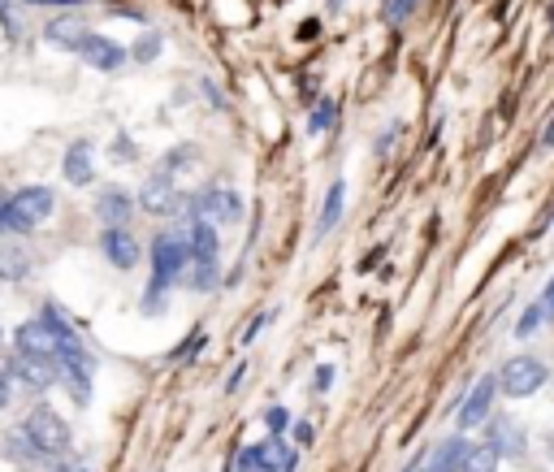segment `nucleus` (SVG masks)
Returning <instances> with one entry per match:
<instances>
[{
    "label": "nucleus",
    "mask_w": 554,
    "mask_h": 472,
    "mask_svg": "<svg viewBox=\"0 0 554 472\" xmlns=\"http://www.w3.org/2000/svg\"><path fill=\"white\" fill-rule=\"evenodd\" d=\"M546 18H550V31H554V5H550V13H546Z\"/></svg>",
    "instance_id": "nucleus-42"
},
{
    "label": "nucleus",
    "mask_w": 554,
    "mask_h": 472,
    "mask_svg": "<svg viewBox=\"0 0 554 472\" xmlns=\"http://www.w3.org/2000/svg\"><path fill=\"white\" fill-rule=\"evenodd\" d=\"M334 117H338V104L334 100H321L316 109L308 113V135H325L329 126H334Z\"/></svg>",
    "instance_id": "nucleus-25"
},
{
    "label": "nucleus",
    "mask_w": 554,
    "mask_h": 472,
    "mask_svg": "<svg viewBox=\"0 0 554 472\" xmlns=\"http://www.w3.org/2000/svg\"><path fill=\"white\" fill-rule=\"evenodd\" d=\"M161 48H165L161 35H156V31H143V35L135 39V48H126V57H135L139 65H148V61L161 57Z\"/></svg>",
    "instance_id": "nucleus-23"
},
{
    "label": "nucleus",
    "mask_w": 554,
    "mask_h": 472,
    "mask_svg": "<svg viewBox=\"0 0 554 472\" xmlns=\"http://www.w3.org/2000/svg\"><path fill=\"white\" fill-rule=\"evenodd\" d=\"M265 321H269V317H256L252 325H247V334H243V343H252V338H256L260 330H265Z\"/></svg>",
    "instance_id": "nucleus-38"
},
{
    "label": "nucleus",
    "mask_w": 554,
    "mask_h": 472,
    "mask_svg": "<svg viewBox=\"0 0 554 472\" xmlns=\"http://www.w3.org/2000/svg\"><path fill=\"white\" fill-rule=\"evenodd\" d=\"M100 252H104V260H109L113 269H122V273H130V269L139 265V239L126 226H104Z\"/></svg>",
    "instance_id": "nucleus-9"
},
{
    "label": "nucleus",
    "mask_w": 554,
    "mask_h": 472,
    "mask_svg": "<svg viewBox=\"0 0 554 472\" xmlns=\"http://www.w3.org/2000/svg\"><path fill=\"white\" fill-rule=\"evenodd\" d=\"M542 321H546L542 304H533V308H529V312H524V317L516 321V334H520V338H529V334H533V330H537V325H542Z\"/></svg>",
    "instance_id": "nucleus-27"
},
{
    "label": "nucleus",
    "mask_w": 554,
    "mask_h": 472,
    "mask_svg": "<svg viewBox=\"0 0 554 472\" xmlns=\"http://www.w3.org/2000/svg\"><path fill=\"white\" fill-rule=\"evenodd\" d=\"M130 213H135V195H130L126 187H104L96 195V217L104 221V226H126Z\"/></svg>",
    "instance_id": "nucleus-12"
},
{
    "label": "nucleus",
    "mask_w": 554,
    "mask_h": 472,
    "mask_svg": "<svg viewBox=\"0 0 554 472\" xmlns=\"http://www.w3.org/2000/svg\"><path fill=\"white\" fill-rule=\"evenodd\" d=\"M22 434L35 442V451L44 455V460H61V455H70V425L61 421V412H52L48 403H35L31 412H26V421H22Z\"/></svg>",
    "instance_id": "nucleus-2"
},
{
    "label": "nucleus",
    "mask_w": 554,
    "mask_h": 472,
    "mask_svg": "<svg viewBox=\"0 0 554 472\" xmlns=\"http://www.w3.org/2000/svg\"><path fill=\"white\" fill-rule=\"evenodd\" d=\"M464 451H468V438H446V442H438V451H433V460H429V472H459Z\"/></svg>",
    "instance_id": "nucleus-20"
},
{
    "label": "nucleus",
    "mask_w": 554,
    "mask_h": 472,
    "mask_svg": "<svg viewBox=\"0 0 554 472\" xmlns=\"http://www.w3.org/2000/svg\"><path fill=\"white\" fill-rule=\"evenodd\" d=\"M494 395H498V382H494V373H485L477 386L468 390V399L459 403V429H477L490 421V412H494Z\"/></svg>",
    "instance_id": "nucleus-8"
},
{
    "label": "nucleus",
    "mask_w": 554,
    "mask_h": 472,
    "mask_svg": "<svg viewBox=\"0 0 554 472\" xmlns=\"http://www.w3.org/2000/svg\"><path fill=\"white\" fill-rule=\"evenodd\" d=\"M191 221H213V226H234L243 217V195L230 191V187H208L200 195H191Z\"/></svg>",
    "instance_id": "nucleus-4"
},
{
    "label": "nucleus",
    "mask_w": 554,
    "mask_h": 472,
    "mask_svg": "<svg viewBox=\"0 0 554 472\" xmlns=\"http://www.w3.org/2000/svg\"><path fill=\"white\" fill-rule=\"evenodd\" d=\"M416 5H420V0H386V5H381V13H386V22H403Z\"/></svg>",
    "instance_id": "nucleus-28"
},
{
    "label": "nucleus",
    "mask_w": 554,
    "mask_h": 472,
    "mask_svg": "<svg viewBox=\"0 0 554 472\" xmlns=\"http://www.w3.org/2000/svg\"><path fill=\"white\" fill-rule=\"evenodd\" d=\"M52 472H91L83 460H74V455H61L57 464H52Z\"/></svg>",
    "instance_id": "nucleus-31"
},
{
    "label": "nucleus",
    "mask_w": 554,
    "mask_h": 472,
    "mask_svg": "<svg viewBox=\"0 0 554 472\" xmlns=\"http://www.w3.org/2000/svg\"><path fill=\"white\" fill-rule=\"evenodd\" d=\"M78 57H83L91 70H100V74H113V70H122V65L130 61L126 57V48L117 44V39L109 35H96V31H87V39L78 44Z\"/></svg>",
    "instance_id": "nucleus-7"
},
{
    "label": "nucleus",
    "mask_w": 554,
    "mask_h": 472,
    "mask_svg": "<svg viewBox=\"0 0 554 472\" xmlns=\"http://www.w3.org/2000/svg\"><path fill=\"white\" fill-rule=\"evenodd\" d=\"M312 438H316V429H312L308 421H303V425H295V442H299V447H308Z\"/></svg>",
    "instance_id": "nucleus-36"
},
{
    "label": "nucleus",
    "mask_w": 554,
    "mask_h": 472,
    "mask_svg": "<svg viewBox=\"0 0 554 472\" xmlns=\"http://www.w3.org/2000/svg\"><path fill=\"white\" fill-rule=\"evenodd\" d=\"M542 148H554V122H546V130H542Z\"/></svg>",
    "instance_id": "nucleus-40"
},
{
    "label": "nucleus",
    "mask_w": 554,
    "mask_h": 472,
    "mask_svg": "<svg viewBox=\"0 0 554 472\" xmlns=\"http://www.w3.org/2000/svg\"><path fill=\"white\" fill-rule=\"evenodd\" d=\"M9 395H13V382H9V373L0 369V412L9 408Z\"/></svg>",
    "instance_id": "nucleus-33"
},
{
    "label": "nucleus",
    "mask_w": 554,
    "mask_h": 472,
    "mask_svg": "<svg viewBox=\"0 0 554 472\" xmlns=\"http://www.w3.org/2000/svg\"><path fill=\"white\" fill-rule=\"evenodd\" d=\"M96 143L91 139H74L70 148H65V156H61V174H65V182L70 187H87L91 178H96Z\"/></svg>",
    "instance_id": "nucleus-11"
},
{
    "label": "nucleus",
    "mask_w": 554,
    "mask_h": 472,
    "mask_svg": "<svg viewBox=\"0 0 554 472\" xmlns=\"http://www.w3.org/2000/svg\"><path fill=\"white\" fill-rule=\"evenodd\" d=\"M44 39L52 48H61V52H78V44L87 39V26L78 22V18H52L44 26Z\"/></svg>",
    "instance_id": "nucleus-15"
},
{
    "label": "nucleus",
    "mask_w": 554,
    "mask_h": 472,
    "mask_svg": "<svg viewBox=\"0 0 554 472\" xmlns=\"http://www.w3.org/2000/svg\"><path fill=\"white\" fill-rule=\"evenodd\" d=\"M187 265H191L187 234H169V230L156 234L152 239V282H148V295H143V312H161L165 291L187 273Z\"/></svg>",
    "instance_id": "nucleus-1"
},
{
    "label": "nucleus",
    "mask_w": 554,
    "mask_h": 472,
    "mask_svg": "<svg viewBox=\"0 0 554 472\" xmlns=\"http://www.w3.org/2000/svg\"><path fill=\"white\" fill-rule=\"evenodd\" d=\"M5 373H9V382L35 390V395L61 382V369H57V360H52V356H13Z\"/></svg>",
    "instance_id": "nucleus-6"
},
{
    "label": "nucleus",
    "mask_w": 554,
    "mask_h": 472,
    "mask_svg": "<svg viewBox=\"0 0 554 472\" xmlns=\"http://www.w3.org/2000/svg\"><path fill=\"white\" fill-rule=\"evenodd\" d=\"M546 455H550V460H554V434H546Z\"/></svg>",
    "instance_id": "nucleus-41"
},
{
    "label": "nucleus",
    "mask_w": 554,
    "mask_h": 472,
    "mask_svg": "<svg viewBox=\"0 0 554 472\" xmlns=\"http://www.w3.org/2000/svg\"><path fill=\"white\" fill-rule=\"evenodd\" d=\"M182 204H187V195L174 187L169 174H152L135 195V208H143L148 217H174V213H182Z\"/></svg>",
    "instance_id": "nucleus-5"
},
{
    "label": "nucleus",
    "mask_w": 554,
    "mask_h": 472,
    "mask_svg": "<svg viewBox=\"0 0 554 472\" xmlns=\"http://www.w3.org/2000/svg\"><path fill=\"white\" fill-rule=\"evenodd\" d=\"M265 425H269L273 438H282L286 429H290V412H286V408H269V412H265Z\"/></svg>",
    "instance_id": "nucleus-29"
},
{
    "label": "nucleus",
    "mask_w": 554,
    "mask_h": 472,
    "mask_svg": "<svg viewBox=\"0 0 554 472\" xmlns=\"http://www.w3.org/2000/svg\"><path fill=\"white\" fill-rule=\"evenodd\" d=\"M485 442H490L498 455H511V460H520V455H524V429L516 421H507V416H494L490 438H485Z\"/></svg>",
    "instance_id": "nucleus-13"
},
{
    "label": "nucleus",
    "mask_w": 554,
    "mask_h": 472,
    "mask_svg": "<svg viewBox=\"0 0 554 472\" xmlns=\"http://www.w3.org/2000/svg\"><path fill=\"white\" fill-rule=\"evenodd\" d=\"M113 156H135V148H130L126 139H117V143H113Z\"/></svg>",
    "instance_id": "nucleus-39"
},
{
    "label": "nucleus",
    "mask_w": 554,
    "mask_h": 472,
    "mask_svg": "<svg viewBox=\"0 0 554 472\" xmlns=\"http://www.w3.org/2000/svg\"><path fill=\"white\" fill-rule=\"evenodd\" d=\"M9 204L18 208V213L31 221V226H39V221L52 217V208H57V195H52V187H44V182H31V187H18V191H13Z\"/></svg>",
    "instance_id": "nucleus-10"
},
{
    "label": "nucleus",
    "mask_w": 554,
    "mask_h": 472,
    "mask_svg": "<svg viewBox=\"0 0 554 472\" xmlns=\"http://www.w3.org/2000/svg\"><path fill=\"white\" fill-rule=\"evenodd\" d=\"M342 200H347V182H329L325 204H321V221H316V234H329L342 217Z\"/></svg>",
    "instance_id": "nucleus-19"
},
{
    "label": "nucleus",
    "mask_w": 554,
    "mask_h": 472,
    "mask_svg": "<svg viewBox=\"0 0 554 472\" xmlns=\"http://www.w3.org/2000/svg\"><path fill=\"white\" fill-rule=\"evenodd\" d=\"M498 464H503V455H498L490 442H468L464 460H459V472H498Z\"/></svg>",
    "instance_id": "nucleus-18"
},
{
    "label": "nucleus",
    "mask_w": 554,
    "mask_h": 472,
    "mask_svg": "<svg viewBox=\"0 0 554 472\" xmlns=\"http://www.w3.org/2000/svg\"><path fill=\"white\" fill-rule=\"evenodd\" d=\"M329 386H334V369H329V364H321V369H316V390L325 395Z\"/></svg>",
    "instance_id": "nucleus-32"
},
{
    "label": "nucleus",
    "mask_w": 554,
    "mask_h": 472,
    "mask_svg": "<svg viewBox=\"0 0 554 472\" xmlns=\"http://www.w3.org/2000/svg\"><path fill=\"white\" fill-rule=\"evenodd\" d=\"M243 377H247V364H239V369H234V373H230V382H226V395H234V390H239V386H243Z\"/></svg>",
    "instance_id": "nucleus-37"
},
{
    "label": "nucleus",
    "mask_w": 554,
    "mask_h": 472,
    "mask_svg": "<svg viewBox=\"0 0 554 472\" xmlns=\"http://www.w3.org/2000/svg\"><path fill=\"white\" fill-rule=\"evenodd\" d=\"M187 161H195V148H174V152H169L165 161H161V169H156V174H169V178H174Z\"/></svg>",
    "instance_id": "nucleus-26"
},
{
    "label": "nucleus",
    "mask_w": 554,
    "mask_h": 472,
    "mask_svg": "<svg viewBox=\"0 0 554 472\" xmlns=\"http://www.w3.org/2000/svg\"><path fill=\"white\" fill-rule=\"evenodd\" d=\"M187 286L195 295H208V291H217L221 286V269H217V260H191V278Z\"/></svg>",
    "instance_id": "nucleus-21"
},
{
    "label": "nucleus",
    "mask_w": 554,
    "mask_h": 472,
    "mask_svg": "<svg viewBox=\"0 0 554 472\" xmlns=\"http://www.w3.org/2000/svg\"><path fill=\"white\" fill-rule=\"evenodd\" d=\"M5 455H13V460H22V464H48L44 455L35 451V442L22 434V429H13V434H5Z\"/></svg>",
    "instance_id": "nucleus-22"
},
{
    "label": "nucleus",
    "mask_w": 554,
    "mask_h": 472,
    "mask_svg": "<svg viewBox=\"0 0 554 472\" xmlns=\"http://www.w3.org/2000/svg\"><path fill=\"white\" fill-rule=\"evenodd\" d=\"M217 252H221L217 226H213V221H200V217H195L191 230H187V256H191V260H217Z\"/></svg>",
    "instance_id": "nucleus-14"
},
{
    "label": "nucleus",
    "mask_w": 554,
    "mask_h": 472,
    "mask_svg": "<svg viewBox=\"0 0 554 472\" xmlns=\"http://www.w3.org/2000/svg\"><path fill=\"white\" fill-rule=\"evenodd\" d=\"M0 338H5V330H0Z\"/></svg>",
    "instance_id": "nucleus-44"
},
{
    "label": "nucleus",
    "mask_w": 554,
    "mask_h": 472,
    "mask_svg": "<svg viewBox=\"0 0 554 472\" xmlns=\"http://www.w3.org/2000/svg\"><path fill=\"white\" fill-rule=\"evenodd\" d=\"M13 347H18V356H52V338L39 321H26L18 325V334H13Z\"/></svg>",
    "instance_id": "nucleus-16"
},
{
    "label": "nucleus",
    "mask_w": 554,
    "mask_h": 472,
    "mask_svg": "<svg viewBox=\"0 0 554 472\" xmlns=\"http://www.w3.org/2000/svg\"><path fill=\"white\" fill-rule=\"evenodd\" d=\"M537 304H542L546 317H554V278L546 282V291H542V299H537Z\"/></svg>",
    "instance_id": "nucleus-34"
},
{
    "label": "nucleus",
    "mask_w": 554,
    "mask_h": 472,
    "mask_svg": "<svg viewBox=\"0 0 554 472\" xmlns=\"http://www.w3.org/2000/svg\"><path fill=\"white\" fill-rule=\"evenodd\" d=\"M26 269H31V260H26L22 252H13V247H0V278L18 282V278H26Z\"/></svg>",
    "instance_id": "nucleus-24"
},
{
    "label": "nucleus",
    "mask_w": 554,
    "mask_h": 472,
    "mask_svg": "<svg viewBox=\"0 0 554 472\" xmlns=\"http://www.w3.org/2000/svg\"><path fill=\"white\" fill-rule=\"evenodd\" d=\"M256 447H260V468L265 472H295V451H290L282 438L256 442Z\"/></svg>",
    "instance_id": "nucleus-17"
},
{
    "label": "nucleus",
    "mask_w": 554,
    "mask_h": 472,
    "mask_svg": "<svg viewBox=\"0 0 554 472\" xmlns=\"http://www.w3.org/2000/svg\"><path fill=\"white\" fill-rule=\"evenodd\" d=\"M200 347H204V334H191V338H187V347H178V351H174V356H169V360H191V356H195V351H200Z\"/></svg>",
    "instance_id": "nucleus-30"
},
{
    "label": "nucleus",
    "mask_w": 554,
    "mask_h": 472,
    "mask_svg": "<svg viewBox=\"0 0 554 472\" xmlns=\"http://www.w3.org/2000/svg\"><path fill=\"white\" fill-rule=\"evenodd\" d=\"M416 472H429V468H416Z\"/></svg>",
    "instance_id": "nucleus-43"
},
{
    "label": "nucleus",
    "mask_w": 554,
    "mask_h": 472,
    "mask_svg": "<svg viewBox=\"0 0 554 472\" xmlns=\"http://www.w3.org/2000/svg\"><path fill=\"white\" fill-rule=\"evenodd\" d=\"M494 382H498V390H503L507 399H533L537 390H542L546 382H550V369L537 356H511L503 369L494 373Z\"/></svg>",
    "instance_id": "nucleus-3"
},
{
    "label": "nucleus",
    "mask_w": 554,
    "mask_h": 472,
    "mask_svg": "<svg viewBox=\"0 0 554 472\" xmlns=\"http://www.w3.org/2000/svg\"><path fill=\"white\" fill-rule=\"evenodd\" d=\"M22 5H52V9H74V5H83V0H22Z\"/></svg>",
    "instance_id": "nucleus-35"
}]
</instances>
